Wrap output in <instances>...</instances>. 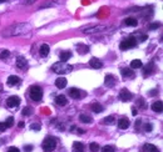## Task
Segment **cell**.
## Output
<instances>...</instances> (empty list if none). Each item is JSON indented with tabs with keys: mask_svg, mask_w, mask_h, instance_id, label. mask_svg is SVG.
<instances>
[{
	"mask_svg": "<svg viewBox=\"0 0 163 152\" xmlns=\"http://www.w3.org/2000/svg\"><path fill=\"white\" fill-rule=\"evenodd\" d=\"M31 28L29 24H15L11 25L10 28L5 29L3 33V36H19V35H27L30 33Z\"/></svg>",
	"mask_w": 163,
	"mask_h": 152,
	"instance_id": "6da1fadb",
	"label": "cell"
},
{
	"mask_svg": "<svg viewBox=\"0 0 163 152\" xmlns=\"http://www.w3.org/2000/svg\"><path fill=\"white\" fill-rule=\"evenodd\" d=\"M52 70L59 75H64V74H68V72H70L73 70V66L67 64V61H59L52 66Z\"/></svg>",
	"mask_w": 163,
	"mask_h": 152,
	"instance_id": "7a4b0ae2",
	"label": "cell"
},
{
	"mask_svg": "<svg viewBox=\"0 0 163 152\" xmlns=\"http://www.w3.org/2000/svg\"><path fill=\"white\" fill-rule=\"evenodd\" d=\"M29 95H30V99L36 101V102H39V101H42L43 99V90L40 86H36V85H34V86L30 87L29 90Z\"/></svg>",
	"mask_w": 163,
	"mask_h": 152,
	"instance_id": "3957f363",
	"label": "cell"
},
{
	"mask_svg": "<svg viewBox=\"0 0 163 152\" xmlns=\"http://www.w3.org/2000/svg\"><path fill=\"white\" fill-rule=\"evenodd\" d=\"M55 146H56V138L52 137V136H50V137H46L42 143V147L45 152H52L55 148Z\"/></svg>",
	"mask_w": 163,
	"mask_h": 152,
	"instance_id": "277c9868",
	"label": "cell"
},
{
	"mask_svg": "<svg viewBox=\"0 0 163 152\" xmlns=\"http://www.w3.org/2000/svg\"><path fill=\"white\" fill-rule=\"evenodd\" d=\"M111 26L108 25H95V26H89V28H85L83 29V33L84 34H97V33H103V31L108 30Z\"/></svg>",
	"mask_w": 163,
	"mask_h": 152,
	"instance_id": "5b68a950",
	"label": "cell"
},
{
	"mask_svg": "<svg viewBox=\"0 0 163 152\" xmlns=\"http://www.w3.org/2000/svg\"><path fill=\"white\" fill-rule=\"evenodd\" d=\"M136 45H137V39H136V37H133V36H131V37H128V39H125V40L122 41L119 47H121L122 51H125V50L131 49V47H134Z\"/></svg>",
	"mask_w": 163,
	"mask_h": 152,
	"instance_id": "8992f818",
	"label": "cell"
},
{
	"mask_svg": "<svg viewBox=\"0 0 163 152\" xmlns=\"http://www.w3.org/2000/svg\"><path fill=\"white\" fill-rule=\"evenodd\" d=\"M132 97H133V95H132L131 91H128L127 88H123V90H121V92H119V99L122 101H124V102H127V101H131Z\"/></svg>",
	"mask_w": 163,
	"mask_h": 152,
	"instance_id": "52a82bcc",
	"label": "cell"
},
{
	"mask_svg": "<svg viewBox=\"0 0 163 152\" xmlns=\"http://www.w3.org/2000/svg\"><path fill=\"white\" fill-rule=\"evenodd\" d=\"M20 104V99L18 96H10L6 101V106L8 107H17Z\"/></svg>",
	"mask_w": 163,
	"mask_h": 152,
	"instance_id": "ba28073f",
	"label": "cell"
},
{
	"mask_svg": "<svg viewBox=\"0 0 163 152\" xmlns=\"http://www.w3.org/2000/svg\"><path fill=\"white\" fill-rule=\"evenodd\" d=\"M17 67H19L20 70H25V69L28 67V61L27 59L23 58V56H19V58L17 59Z\"/></svg>",
	"mask_w": 163,
	"mask_h": 152,
	"instance_id": "9c48e42d",
	"label": "cell"
},
{
	"mask_svg": "<svg viewBox=\"0 0 163 152\" xmlns=\"http://www.w3.org/2000/svg\"><path fill=\"white\" fill-rule=\"evenodd\" d=\"M154 71H156L154 62L150 61V62H148V64H147L146 67H144V72H143V75H144V76H149L150 74H153Z\"/></svg>",
	"mask_w": 163,
	"mask_h": 152,
	"instance_id": "30bf717a",
	"label": "cell"
},
{
	"mask_svg": "<svg viewBox=\"0 0 163 152\" xmlns=\"http://www.w3.org/2000/svg\"><path fill=\"white\" fill-rule=\"evenodd\" d=\"M115 82H117V80H115V77L113 75H107L105 76V79H104V84H105V86L107 87H113L115 85Z\"/></svg>",
	"mask_w": 163,
	"mask_h": 152,
	"instance_id": "8fae6325",
	"label": "cell"
},
{
	"mask_svg": "<svg viewBox=\"0 0 163 152\" xmlns=\"http://www.w3.org/2000/svg\"><path fill=\"white\" fill-rule=\"evenodd\" d=\"M21 82L20 77L19 76H15V75H11L8 77V85L9 86H17V85H19Z\"/></svg>",
	"mask_w": 163,
	"mask_h": 152,
	"instance_id": "7c38bea8",
	"label": "cell"
},
{
	"mask_svg": "<svg viewBox=\"0 0 163 152\" xmlns=\"http://www.w3.org/2000/svg\"><path fill=\"white\" fill-rule=\"evenodd\" d=\"M121 74L123 77H129V79H133L134 77V71L132 69H128V67H123L121 69Z\"/></svg>",
	"mask_w": 163,
	"mask_h": 152,
	"instance_id": "4fadbf2b",
	"label": "cell"
},
{
	"mask_svg": "<svg viewBox=\"0 0 163 152\" xmlns=\"http://www.w3.org/2000/svg\"><path fill=\"white\" fill-rule=\"evenodd\" d=\"M129 120L127 119V117H122L121 120L118 121V127L121 128V130H125V128H128L129 127Z\"/></svg>",
	"mask_w": 163,
	"mask_h": 152,
	"instance_id": "5bb4252c",
	"label": "cell"
},
{
	"mask_svg": "<svg viewBox=\"0 0 163 152\" xmlns=\"http://www.w3.org/2000/svg\"><path fill=\"white\" fill-rule=\"evenodd\" d=\"M69 96L73 97V99H75V100H78V99H80V97H82V92H80L79 88L72 87L70 90H69Z\"/></svg>",
	"mask_w": 163,
	"mask_h": 152,
	"instance_id": "9a60e30c",
	"label": "cell"
},
{
	"mask_svg": "<svg viewBox=\"0 0 163 152\" xmlns=\"http://www.w3.org/2000/svg\"><path fill=\"white\" fill-rule=\"evenodd\" d=\"M55 104L59 106H65L68 104V100L64 95H58V96L55 97Z\"/></svg>",
	"mask_w": 163,
	"mask_h": 152,
	"instance_id": "2e32d148",
	"label": "cell"
},
{
	"mask_svg": "<svg viewBox=\"0 0 163 152\" xmlns=\"http://www.w3.org/2000/svg\"><path fill=\"white\" fill-rule=\"evenodd\" d=\"M89 65L92 66L93 69H100L103 66V64H102V61H100L99 59H97V58H92L89 60Z\"/></svg>",
	"mask_w": 163,
	"mask_h": 152,
	"instance_id": "e0dca14e",
	"label": "cell"
},
{
	"mask_svg": "<svg viewBox=\"0 0 163 152\" xmlns=\"http://www.w3.org/2000/svg\"><path fill=\"white\" fill-rule=\"evenodd\" d=\"M49 50H50V47H49L48 44H43V45L40 46V50H39L40 56H43V58H46V56L49 55Z\"/></svg>",
	"mask_w": 163,
	"mask_h": 152,
	"instance_id": "ac0fdd59",
	"label": "cell"
},
{
	"mask_svg": "<svg viewBox=\"0 0 163 152\" xmlns=\"http://www.w3.org/2000/svg\"><path fill=\"white\" fill-rule=\"evenodd\" d=\"M152 110H153L154 112L161 113L162 110H163V104H162V101H156V102H153V104H152Z\"/></svg>",
	"mask_w": 163,
	"mask_h": 152,
	"instance_id": "d6986e66",
	"label": "cell"
},
{
	"mask_svg": "<svg viewBox=\"0 0 163 152\" xmlns=\"http://www.w3.org/2000/svg\"><path fill=\"white\" fill-rule=\"evenodd\" d=\"M142 152H159L158 148H157L154 145H150V143H147L142 147Z\"/></svg>",
	"mask_w": 163,
	"mask_h": 152,
	"instance_id": "ffe728a7",
	"label": "cell"
},
{
	"mask_svg": "<svg viewBox=\"0 0 163 152\" xmlns=\"http://www.w3.org/2000/svg\"><path fill=\"white\" fill-rule=\"evenodd\" d=\"M67 79H64V77H59V79H56L55 80V86L58 87V88H64L65 86H67Z\"/></svg>",
	"mask_w": 163,
	"mask_h": 152,
	"instance_id": "44dd1931",
	"label": "cell"
},
{
	"mask_svg": "<svg viewBox=\"0 0 163 152\" xmlns=\"http://www.w3.org/2000/svg\"><path fill=\"white\" fill-rule=\"evenodd\" d=\"M90 109H92V111L95 112V113H100L103 111V106L98 102H93L92 105H90Z\"/></svg>",
	"mask_w": 163,
	"mask_h": 152,
	"instance_id": "7402d4cb",
	"label": "cell"
},
{
	"mask_svg": "<svg viewBox=\"0 0 163 152\" xmlns=\"http://www.w3.org/2000/svg\"><path fill=\"white\" fill-rule=\"evenodd\" d=\"M73 152H84V145L82 143V142H74Z\"/></svg>",
	"mask_w": 163,
	"mask_h": 152,
	"instance_id": "603a6c76",
	"label": "cell"
},
{
	"mask_svg": "<svg viewBox=\"0 0 163 152\" xmlns=\"http://www.w3.org/2000/svg\"><path fill=\"white\" fill-rule=\"evenodd\" d=\"M79 120H80V122H83V123H92L93 122L92 117L85 115V113H82V115L79 116Z\"/></svg>",
	"mask_w": 163,
	"mask_h": 152,
	"instance_id": "cb8c5ba5",
	"label": "cell"
},
{
	"mask_svg": "<svg viewBox=\"0 0 163 152\" xmlns=\"http://www.w3.org/2000/svg\"><path fill=\"white\" fill-rule=\"evenodd\" d=\"M77 50H78V52L79 54H87L88 51H89V47H88L87 45H83V44H78L77 45Z\"/></svg>",
	"mask_w": 163,
	"mask_h": 152,
	"instance_id": "d4e9b609",
	"label": "cell"
},
{
	"mask_svg": "<svg viewBox=\"0 0 163 152\" xmlns=\"http://www.w3.org/2000/svg\"><path fill=\"white\" fill-rule=\"evenodd\" d=\"M124 24L127 25V26H137L138 21H137V19H134V18H127L124 20Z\"/></svg>",
	"mask_w": 163,
	"mask_h": 152,
	"instance_id": "484cf974",
	"label": "cell"
},
{
	"mask_svg": "<svg viewBox=\"0 0 163 152\" xmlns=\"http://www.w3.org/2000/svg\"><path fill=\"white\" fill-rule=\"evenodd\" d=\"M102 123H103V125H114V123H115L114 116H108V117H105V119H103Z\"/></svg>",
	"mask_w": 163,
	"mask_h": 152,
	"instance_id": "4316f807",
	"label": "cell"
},
{
	"mask_svg": "<svg viewBox=\"0 0 163 152\" xmlns=\"http://www.w3.org/2000/svg\"><path fill=\"white\" fill-rule=\"evenodd\" d=\"M59 58H60L62 61H67V60H69L72 58V52L70 51H63V52H60Z\"/></svg>",
	"mask_w": 163,
	"mask_h": 152,
	"instance_id": "83f0119b",
	"label": "cell"
},
{
	"mask_svg": "<svg viewBox=\"0 0 163 152\" xmlns=\"http://www.w3.org/2000/svg\"><path fill=\"white\" fill-rule=\"evenodd\" d=\"M139 67H142V61H140V60L136 59L131 62V69H134V70H136V69H139Z\"/></svg>",
	"mask_w": 163,
	"mask_h": 152,
	"instance_id": "f1b7e54d",
	"label": "cell"
},
{
	"mask_svg": "<svg viewBox=\"0 0 163 152\" xmlns=\"http://www.w3.org/2000/svg\"><path fill=\"white\" fill-rule=\"evenodd\" d=\"M89 150L92 151V152H98L100 148H99V145L98 143H95V142H92V143L89 145Z\"/></svg>",
	"mask_w": 163,
	"mask_h": 152,
	"instance_id": "f546056e",
	"label": "cell"
},
{
	"mask_svg": "<svg viewBox=\"0 0 163 152\" xmlns=\"http://www.w3.org/2000/svg\"><path fill=\"white\" fill-rule=\"evenodd\" d=\"M21 113H23L24 116H30V115H33V109H31V107H24Z\"/></svg>",
	"mask_w": 163,
	"mask_h": 152,
	"instance_id": "4dcf8cb0",
	"label": "cell"
},
{
	"mask_svg": "<svg viewBox=\"0 0 163 152\" xmlns=\"http://www.w3.org/2000/svg\"><path fill=\"white\" fill-rule=\"evenodd\" d=\"M9 56H10V51H9V50H3L1 54H0V59H1V60L8 59Z\"/></svg>",
	"mask_w": 163,
	"mask_h": 152,
	"instance_id": "1f68e13d",
	"label": "cell"
},
{
	"mask_svg": "<svg viewBox=\"0 0 163 152\" xmlns=\"http://www.w3.org/2000/svg\"><path fill=\"white\" fill-rule=\"evenodd\" d=\"M100 152H115V150L113 146H104L100 150Z\"/></svg>",
	"mask_w": 163,
	"mask_h": 152,
	"instance_id": "d6a6232c",
	"label": "cell"
},
{
	"mask_svg": "<svg viewBox=\"0 0 163 152\" xmlns=\"http://www.w3.org/2000/svg\"><path fill=\"white\" fill-rule=\"evenodd\" d=\"M13 125H14V119H13V117H8L6 122H5V126L6 127H11Z\"/></svg>",
	"mask_w": 163,
	"mask_h": 152,
	"instance_id": "836d02e7",
	"label": "cell"
},
{
	"mask_svg": "<svg viewBox=\"0 0 163 152\" xmlns=\"http://www.w3.org/2000/svg\"><path fill=\"white\" fill-rule=\"evenodd\" d=\"M30 128L33 130V131H40V125L39 123H31Z\"/></svg>",
	"mask_w": 163,
	"mask_h": 152,
	"instance_id": "e575fe53",
	"label": "cell"
},
{
	"mask_svg": "<svg viewBox=\"0 0 163 152\" xmlns=\"http://www.w3.org/2000/svg\"><path fill=\"white\" fill-rule=\"evenodd\" d=\"M159 26H161V24H159V23H153V24L149 25V29L150 30H156V29H158Z\"/></svg>",
	"mask_w": 163,
	"mask_h": 152,
	"instance_id": "d590c367",
	"label": "cell"
},
{
	"mask_svg": "<svg viewBox=\"0 0 163 152\" xmlns=\"http://www.w3.org/2000/svg\"><path fill=\"white\" fill-rule=\"evenodd\" d=\"M152 128H153V126L150 125V123H146V125H144V131L149 132V131H152Z\"/></svg>",
	"mask_w": 163,
	"mask_h": 152,
	"instance_id": "8d00e7d4",
	"label": "cell"
},
{
	"mask_svg": "<svg viewBox=\"0 0 163 152\" xmlns=\"http://www.w3.org/2000/svg\"><path fill=\"white\" fill-rule=\"evenodd\" d=\"M6 128H8V127L5 126V123H0V132H4Z\"/></svg>",
	"mask_w": 163,
	"mask_h": 152,
	"instance_id": "74e56055",
	"label": "cell"
},
{
	"mask_svg": "<svg viewBox=\"0 0 163 152\" xmlns=\"http://www.w3.org/2000/svg\"><path fill=\"white\" fill-rule=\"evenodd\" d=\"M30 151H33V146H31V145L25 146V152H30Z\"/></svg>",
	"mask_w": 163,
	"mask_h": 152,
	"instance_id": "f35d334b",
	"label": "cell"
},
{
	"mask_svg": "<svg viewBox=\"0 0 163 152\" xmlns=\"http://www.w3.org/2000/svg\"><path fill=\"white\" fill-rule=\"evenodd\" d=\"M8 152H20V151H19L17 147H10V148L8 150Z\"/></svg>",
	"mask_w": 163,
	"mask_h": 152,
	"instance_id": "ab89813d",
	"label": "cell"
},
{
	"mask_svg": "<svg viewBox=\"0 0 163 152\" xmlns=\"http://www.w3.org/2000/svg\"><path fill=\"white\" fill-rule=\"evenodd\" d=\"M137 112H138V111H137V107H134V106H133V107H132V115L136 116V115H137Z\"/></svg>",
	"mask_w": 163,
	"mask_h": 152,
	"instance_id": "60d3db41",
	"label": "cell"
},
{
	"mask_svg": "<svg viewBox=\"0 0 163 152\" xmlns=\"http://www.w3.org/2000/svg\"><path fill=\"white\" fill-rule=\"evenodd\" d=\"M147 39H148V36H147V35H142V36H140V41H144V40H147Z\"/></svg>",
	"mask_w": 163,
	"mask_h": 152,
	"instance_id": "b9f144b4",
	"label": "cell"
},
{
	"mask_svg": "<svg viewBox=\"0 0 163 152\" xmlns=\"http://www.w3.org/2000/svg\"><path fill=\"white\" fill-rule=\"evenodd\" d=\"M140 126V120H138V121L136 122V128H138Z\"/></svg>",
	"mask_w": 163,
	"mask_h": 152,
	"instance_id": "7bdbcfd3",
	"label": "cell"
},
{
	"mask_svg": "<svg viewBox=\"0 0 163 152\" xmlns=\"http://www.w3.org/2000/svg\"><path fill=\"white\" fill-rule=\"evenodd\" d=\"M156 94H158V91H150V92H149L150 96H153V95H156Z\"/></svg>",
	"mask_w": 163,
	"mask_h": 152,
	"instance_id": "ee69618b",
	"label": "cell"
},
{
	"mask_svg": "<svg viewBox=\"0 0 163 152\" xmlns=\"http://www.w3.org/2000/svg\"><path fill=\"white\" fill-rule=\"evenodd\" d=\"M19 127H24V122H19Z\"/></svg>",
	"mask_w": 163,
	"mask_h": 152,
	"instance_id": "f6af8a7d",
	"label": "cell"
},
{
	"mask_svg": "<svg viewBox=\"0 0 163 152\" xmlns=\"http://www.w3.org/2000/svg\"><path fill=\"white\" fill-rule=\"evenodd\" d=\"M1 91H3V85L0 84V92H1Z\"/></svg>",
	"mask_w": 163,
	"mask_h": 152,
	"instance_id": "bcb514c9",
	"label": "cell"
},
{
	"mask_svg": "<svg viewBox=\"0 0 163 152\" xmlns=\"http://www.w3.org/2000/svg\"><path fill=\"white\" fill-rule=\"evenodd\" d=\"M4 1H6V0H0V3H4Z\"/></svg>",
	"mask_w": 163,
	"mask_h": 152,
	"instance_id": "7dc6e473",
	"label": "cell"
}]
</instances>
